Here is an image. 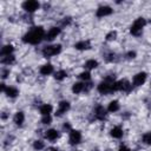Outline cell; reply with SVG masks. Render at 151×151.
Wrapping results in <instances>:
<instances>
[{
  "instance_id": "cell-18",
  "label": "cell",
  "mask_w": 151,
  "mask_h": 151,
  "mask_svg": "<svg viewBox=\"0 0 151 151\" xmlns=\"http://www.w3.org/2000/svg\"><path fill=\"white\" fill-rule=\"evenodd\" d=\"M40 73L42 76H50L51 73H53V66L51 64H45L40 67Z\"/></svg>"
},
{
  "instance_id": "cell-17",
  "label": "cell",
  "mask_w": 151,
  "mask_h": 151,
  "mask_svg": "<svg viewBox=\"0 0 151 151\" xmlns=\"http://www.w3.org/2000/svg\"><path fill=\"white\" fill-rule=\"evenodd\" d=\"M123 133H124V132H123V129H122L120 126H114V127H112L111 131H110L111 137L117 138V139L122 138V137H123Z\"/></svg>"
},
{
  "instance_id": "cell-10",
  "label": "cell",
  "mask_w": 151,
  "mask_h": 151,
  "mask_svg": "<svg viewBox=\"0 0 151 151\" xmlns=\"http://www.w3.org/2000/svg\"><path fill=\"white\" fill-rule=\"evenodd\" d=\"M106 116H107L106 109H105L103 105H98V106L94 109V117H96V119H98V120H104V119H106Z\"/></svg>"
},
{
  "instance_id": "cell-36",
  "label": "cell",
  "mask_w": 151,
  "mask_h": 151,
  "mask_svg": "<svg viewBox=\"0 0 151 151\" xmlns=\"http://www.w3.org/2000/svg\"><path fill=\"white\" fill-rule=\"evenodd\" d=\"M118 151H130V149L127 146H125V145H120V147H119Z\"/></svg>"
},
{
  "instance_id": "cell-22",
  "label": "cell",
  "mask_w": 151,
  "mask_h": 151,
  "mask_svg": "<svg viewBox=\"0 0 151 151\" xmlns=\"http://www.w3.org/2000/svg\"><path fill=\"white\" fill-rule=\"evenodd\" d=\"M119 107H120V105H119L118 100H112V101H110V104L107 106V111L113 113V112H117L119 110Z\"/></svg>"
},
{
  "instance_id": "cell-28",
  "label": "cell",
  "mask_w": 151,
  "mask_h": 151,
  "mask_svg": "<svg viewBox=\"0 0 151 151\" xmlns=\"http://www.w3.org/2000/svg\"><path fill=\"white\" fill-rule=\"evenodd\" d=\"M116 38H117V32H116V31L109 32V33L106 34V37H105V39H106L107 41H112V40H114Z\"/></svg>"
},
{
  "instance_id": "cell-32",
  "label": "cell",
  "mask_w": 151,
  "mask_h": 151,
  "mask_svg": "<svg viewBox=\"0 0 151 151\" xmlns=\"http://www.w3.org/2000/svg\"><path fill=\"white\" fill-rule=\"evenodd\" d=\"M126 58L127 59H134L136 58V52L134 51H130L126 53Z\"/></svg>"
},
{
  "instance_id": "cell-37",
  "label": "cell",
  "mask_w": 151,
  "mask_h": 151,
  "mask_svg": "<svg viewBox=\"0 0 151 151\" xmlns=\"http://www.w3.org/2000/svg\"><path fill=\"white\" fill-rule=\"evenodd\" d=\"M47 151H58V149H55V147H48Z\"/></svg>"
},
{
  "instance_id": "cell-3",
  "label": "cell",
  "mask_w": 151,
  "mask_h": 151,
  "mask_svg": "<svg viewBox=\"0 0 151 151\" xmlns=\"http://www.w3.org/2000/svg\"><path fill=\"white\" fill-rule=\"evenodd\" d=\"M131 88H132V85L126 79H122V80H118V81L112 83V92H116V91L130 92Z\"/></svg>"
},
{
  "instance_id": "cell-34",
  "label": "cell",
  "mask_w": 151,
  "mask_h": 151,
  "mask_svg": "<svg viewBox=\"0 0 151 151\" xmlns=\"http://www.w3.org/2000/svg\"><path fill=\"white\" fill-rule=\"evenodd\" d=\"M70 22H71V18H70V17H67V18H64V20H63V26L70 25Z\"/></svg>"
},
{
  "instance_id": "cell-4",
  "label": "cell",
  "mask_w": 151,
  "mask_h": 151,
  "mask_svg": "<svg viewBox=\"0 0 151 151\" xmlns=\"http://www.w3.org/2000/svg\"><path fill=\"white\" fill-rule=\"evenodd\" d=\"M60 52H61V45H60V44L48 45V46H45V47L42 48V55L46 57V58L57 55V54H59Z\"/></svg>"
},
{
  "instance_id": "cell-13",
  "label": "cell",
  "mask_w": 151,
  "mask_h": 151,
  "mask_svg": "<svg viewBox=\"0 0 151 151\" xmlns=\"http://www.w3.org/2000/svg\"><path fill=\"white\" fill-rule=\"evenodd\" d=\"M45 137H46L48 140L54 142V140L58 139V137H59V132H58L57 130H54V129H50V130L45 131Z\"/></svg>"
},
{
  "instance_id": "cell-6",
  "label": "cell",
  "mask_w": 151,
  "mask_h": 151,
  "mask_svg": "<svg viewBox=\"0 0 151 151\" xmlns=\"http://www.w3.org/2000/svg\"><path fill=\"white\" fill-rule=\"evenodd\" d=\"M68 142L71 145H77L81 142V132L78 130H71L70 131V137H68Z\"/></svg>"
},
{
  "instance_id": "cell-20",
  "label": "cell",
  "mask_w": 151,
  "mask_h": 151,
  "mask_svg": "<svg viewBox=\"0 0 151 151\" xmlns=\"http://www.w3.org/2000/svg\"><path fill=\"white\" fill-rule=\"evenodd\" d=\"M85 90V84H83V83H74L73 85H72V92L73 93H76V94H78V93H80V92H83Z\"/></svg>"
},
{
  "instance_id": "cell-7",
  "label": "cell",
  "mask_w": 151,
  "mask_h": 151,
  "mask_svg": "<svg viewBox=\"0 0 151 151\" xmlns=\"http://www.w3.org/2000/svg\"><path fill=\"white\" fill-rule=\"evenodd\" d=\"M98 92L101 93V94H107V93H111L112 92V83H109V81H101L98 87H97Z\"/></svg>"
},
{
  "instance_id": "cell-24",
  "label": "cell",
  "mask_w": 151,
  "mask_h": 151,
  "mask_svg": "<svg viewBox=\"0 0 151 151\" xmlns=\"http://www.w3.org/2000/svg\"><path fill=\"white\" fill-rule=\"evenodd\" d=\"M14 61H15V58H14L13 54L12 55H7V57H2V59H1V63L4 65H8V66L14 64Z\"/></svg>"
},
{
  "instance_id": "cell-27",
  "label": "cell",
  "mask_w": 151,
  "mask_h": 151,
  "mask_svg": "<svg viewBox=\"0 0 151 151\" xmlns=\"http://www.w3.org/2000/svg\"><path fill=\"white\" fill-rule=\"evenodd\" d=\"M33 147H34V150H37V151H40V150H42L44 147H45V144H44V142L42 140H34V143H33Z\"/></svg>"
},
{
  "instance_id": "cell-29",
  "label": "cell",
  "mask_w": 151,
  "mask_h": 151,
  "mask_svg": "<svg viewBox=\"0 0 151 151\" xmlns=\"http://www.w3.org/2000/svg\"><path fill=\"white\" fill-rule=\"evenodd\" d=\"M79 78H80V79H83V80H85V81H87V80H90L91 74H90V72H88V71H84V72H81V73L79 74Z\"/></svg>"
},
{
  "instance_id": "cell-35",
  "label": "cell",
  "mask_w": 151,
  "mask_h": 151,
  "mask_svg": "<svg viewBox=\"0 0 151 151\" xmlns=\"http://www.w3.org/2000/svg\"><path fill=\"white\" fill-rule=\"evenodd\" d=\"M63 129H64V130H67V131H71V125H70L68 123H65L64 126H63Z\"/></svg>"
},
{
  "instance_id": "cell-33",
  "label": "cell",
  "mask_w": 151,
  "mask_h": 151,
  "mask_svg": "<svg viewBox=\"0 0 151 151\" xmlns=\"http://www.w3.org/2000/svg\"><path fill=\"white\" fill-rule=\"evenodd\" d=\"M8 74H9V70H5V68H4V70L1 71V77H2L4 79H5V78H7V76H8Z\"/></svg>"
},
{
  "instance_id": "cell-9",
  "label": "cell",
  "mask_w": 151,
  "mask_h": 151,
  "mask_svg": "<svg viewBox=\"0 0 151 151\" xmlns=\"http://www.w3.org/2000/svg\"><path fill=\"white\" fill-rule=\"evenodd\" d=\"M146 78H147V74L145 72H138L133 77V85L134 86H142L146 81Z\"/></svg>"
},
{
  "instance_id": "cell-19",
  "label": "cell",
  "mask_w": 151,
  "mask_h": 151,
  "mask_svg": "<svg viewBox=\"0 0 151 151\" xmlns=\"http://www.w3.org/2000/svg\"><path fill=\"white\" fill-rule=\"evenodd\" d=\"M13 51H14V48H13V46L12 45H4L2 46V48H1V55L2 57H7V55H12V53H13Z\"/></svg>"
},
{
  "instance_id": "cell-8",
  "label": "cell",
  "mask_w": 151,
  "mask_h": 151,
  "mask_svg": "<svg viewBox=\"0 0 151 151\" xmlns=\"http://www.w3.org/2000/svg\"><path fill=\"white\" fill-rule=\"evenodd\" d=\"M68 110H70V103H68L67 100H61V101L58 104V109H57L55 116H57V117H60V116H63L64 113H66Z\"/></svg>"
},
{
  "instance_id": "cell-11",
  "label": "cell",
  "mask_w": 151,
  "mask_h": 151,
  "mask_svg": "<svg viewBox=\"0 0 151 151\" xmlns=\"http://www.w3.org/2000/svg\"><path fill=\"white\" fill-rule=\"evenodd\" d=\"M112 12H113V9H112L110 6H100V7L97 9L96 15H97L98 18H104V17H107V15L112 14Z\"/></svg>"
},
{
  "instance_id": "cell-31",
  "label": "cell",
  "mask_w": 151,
  "mask_h": 151,
  "mask_svg": "<svg viewBox=\"0 0 151 151\" xmlns=\"http://www.w3.org/2000/svg\"><path fill=\"white\" fill-rule=\"evenodd\" d=\"M105 59H106V61H114L116 60V54L114 53H110V54H107L105 57Z\"/></svg>"
},
{
  "instance_id": "cell-21",
  "label": "cell",
  "mask_w": 151,
  "mask_h": 151,
  "mask_svg": "<svg viewBox=\"0 0 151 151\" xmlns=\"http://www.w3.org/2000/svg\"><path fill=\"white\" fill-rule=\"evenodd\" d=\"M52 110H53V107H52L51 104H44V105L40 106V113H41L42 116H48V114H51Z\"/></svg>"
},
{
  "instance_id": "cell-15",
  "label": "cell",
  "mask_w": 151,
  "mask_h": 151,
  "mask_svg": "<svg viewBox=\"0 0 151 151\" xmlns=\"http://www.w3.org/2000/svg\"><path fill=\"white\" fill-rule=\"evenodd\" d=\"M7 97H9V98H15V97H18V94H19V90L17 88V87H14V86H7L6 87V91L4 92Z\"/></svg>"
},
{
  "instance_id": "cell-38",
  "label": "cell",
  "mask_w": 151,
  "mask_h": 151,
  "mask_svg": "<svg viewBox=\"0 0 151 151\" xmlns=\"http://www.w3.org/2000/svg\"><path fill=\"white\" fill-rule=\"evenodd\" d=\"M77 151H79V150H77Z\"/></svg>"
},
{
  "instance_id": "cell-25",
  "label": "cell",
  "mask_w": 151,
  "mask_h": 151,
  "mask_svg": "<svg viewBox=\"0 0 151 151\" xmlns=\"http://www.w3.org/2000/svg\"><path fill=\"white\" fill-rule=\"evenodd\" d=\"M84 66H85L87 70H93V68L98 67V61L94 60V59H90V60H87V61L85 63Z\"/></svg>"
},
{
  "instance_id": "cell-30",
  "label": "cell",
  "mask_w": 151,
  "mask_h": 151,
  "mask_svg": "<svg viewBox=\"0 0 151 151\" xmlns=\"http://www.w3.org/2000/svg\"><path fill=\"white\" fill-rule=\"evenodd\" d=\"M51 122H52V118H51L50 114H48V116H42V118H41V123H42V124L48 125V124H51Z\"/></svg>"
},
{
  "instance_id": "cell-23",
  "label": "cell",
  "mask_w": 151,
  "mask_h": 151,
  "mask_svg": "<svg viewBox=\"0 0 151 151\" xmlns=\"http://www.w3.org/2000/svg\"><path fill=\"white\" fill-rule=\"evenodd\" d=\"M66 77H67V72L65 70H59V71H57L54 73V79L55 80H59V81L64 80Z\"/></svg>"
},
{
  "instance_id": "cell-12",
  "label": "cell",
  "mask_w": 151,
  "mask_h": 151,
  "mask_svg": "<svg viewBox=\"0 0 151 151\" xmlns=\"http://www.w3.org/2000/svg\"><path fill=\"white\" fill-rule=\"evenodd\" d=\"M60 28L59 27H51L50 29H48V32L46 33V35H45V39L46 40H48V41H52L53 39H55L59 34H60Z\"/></svg>"
},
{
  "instance_id": "cell-1",
  "label": "cell",
  "mask_w": 151,
  "mask_h": 151,
  "mask_svg": "<svg viewBox=\"0 0 151 151\" xmlns=\"http://www.w3.org/2000/svg\"><path fill=\"white\" fill-rule=\"evenodd\" d=\"M45 31L41 26H35L32 27L28 32H26L22 37V41L25 44H29V45H38L42 39H45Z\"/></svg>"
},
{
  "instance_id": "cell-16",
  "label": "cell",
  "mask_w": 151,
  "mask_h": 151,
  "mask_svg": "<svg viewBox=\"0 0 151 151\" xmlns=\"http://www.w3.org/2000/svg\"><path fill=\"white\" fill-rule=\"evenodd\" d=\"M13 122L15 123V125H18V126H21V125L24 124V122H25V114H24V112H21V111L17 112V113L14 114Z\"/></svg>"
},
{
  "instance_id": "cell-5",
  "label": "cell",
  "mask_w": 151,
  "mask_h": 151,
  "mask_svg": "<svg viewBox=\"0 0 151 151\" xmlns=\"http://www.w3.org/2000/svg\"><path fill=\"white\" fill-rule=\"evenodd\" d=\"M39 7H40V4L35 0H27V1L22 2V8L28 13L35 12L37 9H39Z\"/></svg>"
},
{
  "instance_id": "cell-14",
  "label": "cell",
  "mask_w": 151,
  "mask_h": 151,
  "mask_svg": "<svg viewBox=\"0 0 151 151\" xmlns=\"http://www.w3.org/2000/svg\"><path fill=\"white\" fill-rule=\"evenodd\" d=\"M90 47H91V44L88 40H81L74 44V48L79 51H85V50H88Z\"/></svg>"
},
{
  "instance_id": "cell-2",
  "label": "cell",
  "mask_w": 151,
  "mask_h": 151,
  "mask_svg": "<svg viewBox=\"0 0 151 151\" xmlns=\"http://www.w3.org/2000/svg\"><path fill=\"white\" fill-rule=\"evenodd\" d=\"M146 25V20L144 19V18H137L136 20H134V22L131 25V27H130V32H131V34L132 35H134V37H139L140 34H142V31H143V28H144V26Z\"/></svg>"
},
{
  "instance_id": "cell-26",
  "label": "cell",
  "mask_w": 151,
  "mask_h": 151,
  "mask_svg": "<svg viewBox=\"0 0 151 151\" xmlns=\"http://www.w3.org/2000/svg\"><path fill=\"white\" fill-rule=\"evenodd\" d=\"M142 140H143L144 144H146V145H151V131L145 132V133L143 134V137H142Z\"/></svg>"
}]
</instances>
